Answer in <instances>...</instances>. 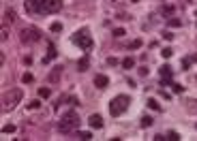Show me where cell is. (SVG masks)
<instances>
[{
	"instance_id": "277c9868",
	"label": "cell",
	"mask_w": 197,
	"mask_h": 141,
	"mask_svg": "<svg viewBox=\"0 0 197 141\" xmlns=\"http://www.w3.org/2000/svg\"><path fill=\"white\" fill-rule=\"evenodd\" d=\"M21 96H24V92H21L19 88H13V90H9V92H5V94H2V109H13V107L21 101Z\"/></svg>"
},
{
	"instance_id": "4fadbf2b",
	"label": "cell",
	"mask_w": 197,
	"mask_h": 141,
	"mask_svg": "<svg viewBox=\"0 0 197 141\" xmlns=\"http://www.w3.org/2000/svg\"><path fill=\"white\" fill-rule=\"evenodd\" d=\"M167 24H169L171 28H180V26H182V21H180L178 17H169V19H167Z\"/></svg>"
},
{
	"instance_id": "ffe728a7",
	"label": "cell",
	"mask_w": 197,
	"mask_h": 141,
	"mask_svg": "<svg viewBox=\"0 0 197 141\" xmlns=\"http://www.w3.org/2000/svg\"><path fill=\"white\" fill-rule=\"evenodd\" d=\"M39 96H41V99H47V96H49V88H39Z\"/></svg>"
},
{
	"instance_id": "e0dca14e",
	"label": "cell",
	"mask_w": 197,
	"mask_h": 141,
	"mask_svg": "<svg viewBox=\"0 0 197 141\" xmlns=\"http://www.w3.org/2000/svg\"><path fill=\"white\" fill-rule=\"evenodd\" d=\"M141 126H144V128L152 126V118H150V115H144V118H141Z\"/></svg>"
},
{
	"instance_id": "4316f807",
	"label": "cell",
	"mask_w": 197,
	"mask_h": 141,
	"mask_svg": "<svg viewBox=\"0 0 197 141\" xmlns=\"http://www.w3.org/2000/svg\"><path fill=\"white\" fill-rule=\"evenodd\" d=\"M41 107V103L39 101H32V103H28V109H39Z\"/></svg>"
},
{
	"instance_id": "3957f363",
	"label": "cell",
	"mask_w": 197,
	"mask_h": 141,
	"mask_svg": "<svg viewBox=\"0 0 197 141\" xmlns=\"http://www.w3.org/2000/svg\"><path fill=\"white\" fill-rule=\"evenodd\" d=\"M129 105H131V99L127 96V94H118V96H114L111 103H109V113H111V118L122 115V113L129 109Z\"/></svg>"
},
{
	"instance_id": "7402d4cb",
	"label": "cell",
	"mask_w": 197,
	"mask_h": 141,
	"mask_svg": "<svg viewBox=\"0 0 197 141\" xmlns=\"http://www.w3.org/2000/svg\"><path fill=\"white\" fill-rule=\"evenodd\" d=\"M77 139H84V141H88V139H92V135H90V133H79V130H77Z\"/></svg>"
},
{
	"instance_id": "484cf974",
	"label": "cell",
	"mask_w": 197,
	"mask_h": 141,
	"mask_svg": "<svg viewBox=\"0 0 197 141\" xmlns=\"http://www.w3.org/2000/svg\"><path fill=\"white\" fill-rule=\"evenodd\" d=\"M129 47H131V49H139V47H141V41L137 39V41H133V43H131Z\"/></svg>"
},
{
	"instance_id": "8992f818",
	"label": "cell",
	"mask_w": 197,
	"mask_h": 141,
	"mask_svg": "<svg viewBox=\"0 0 197 141\" xmlns=\"http://www.w3.org/2000/svg\"><path fill=\"white\" fill-rule=\"evenodd\" d=\"M19 39H21V43H37V41H41V30H37L32 26H26V28H21Z\"/></svg>"
},
{
	"instance_id": "5b68a950",
	"label": "cell",
	"mask_w": 197,
	"mask_h": 141,
	"mask_svg": "<svg viewBox=\"0 0 197 141\" xmlns=\"http://www.w3.org/2000/svg\"><path fill=\"white\" fill-rule=\"evenodd\" d=\"M73 43H75V45H79L86 54H88V52L92 49V47H94L92 36L88 34V30H86V28H84V30H79V32H75V36H73Z\"/></svg>"
},
{
	"instance_id": "cb8c5ba5",
	"label": "cell",
	"mask_w": 197,
	"mask_h": 141,
	"mask_svg": "<svg viewBox=\"0 0 197 141\" xmlns=\"http://www.w3.org/2000/svg\"><path fill=\"white\" fill-rule=\"evenodd\" d=\"M5 19H7V21H13V19H15V13H13V11H5Z\"/></svg>"
},
{
	"instance_id": "d6a6232c",
	"label": "cell",
	"mask_w": 197,
	"mask_h": 141,
	"mask_svg": "<svg viewBox=\"0 0 197 141\" xmlns=\"http://www.w3.org/2000/svg\"><path fill=\"white\" fill-rule=\"evenodd\" d=\"M139 75H141V77H146V75H148V68H146V66H144V68H139Z\"/></svg>"
},
{
	"instance_id": "d590c367",
	"label": "cell",
	"mask_w": 197,
	"mask_h": 141,
	"mask_svg": "<svg viewBox=\"0 0 197 141\" xmlns=\"http://www.w3.org/2000/svg\"><path fill=\"white\" fill-rule=\"evenodd\" d=\"M195 17H197V13H195ZM195 24H197V19H195Z\"/></svg>"
},
{
	"instance_id": "8fae6325",
	"label": "cell",
	"mask_w": 197,
	"mask_h": 141,
	"mask_svg": "<svg viewBox=\"0 0 197 141\" xmlns=\"http://www.w3.org/2000/svg\"><path fill=\"white\" fill-rule=\"evenodd\" d=\"M60 75H62V66H56V68L52 70V75H49V81H58Z\"/></svg>"
},
{
	"instance_id": "30bf717a",
	"label": "cell",
	"mask_w": 197,
	"mask_h": 141,
	"mask_svg": "<svg viewBox=\"0 0 197 141\" xmlns=\"http://www.w3.org/2000/svg\"><path fill=\"white\" fill-rule=\"evenodd\" d=\"M161 77L171 79V77H174V68H171L169 64H163V66H161Z\"/></svg>"
},
{
	"instance_id": "2e32d148",
	"label": "cell",
	"mask_w": 197,
	"mask_h": 141,
	"mask_svg": "<svg viewBox=\"0 0 197 141\" xmlns=\"http://www.w3.org/2000/svg\"><path fill=\"white\" fill-rule=\"evenodd\" d=\"M165 139H167V141H178V139H180V135H178V133H176V130H169V133H167V137H165Z\"/></svg>"
},
{
	"instance_id": "9a60e30c",
	"label": "cell",
	"mask_w": 197,
	"mask_h": 141,
	"mask_svg": "<svg viewBox=\"0 0 197 141\" xmlns=\"http://www.w3.org/2000/svg\"><path fill=\"white\" fill-rule=\"evenodd\" d=\"M88 64H90V62H88V58H82V60L77 62V70H86V68H88Z\"/></svg>"
},
{
	"instance_id": "ac0fdd59",
	"label": "cell",
	"mask_w": 197,
	"mask_h": 141,
	"mask_svg": "<svg viewBox=\"0 0 197 141\" xmlns=\"http://www.w3.org/2000/svg\"><path fill=\"white\" fill-rule=\"evenodd\" d=\"M161 56H163V58H171V56H174V49H171V47H163Z\"/></svg>"
},
{
	"instance_id": "d6986e66",
	"label": "cell",
	"mask_w": 197,
	"mask_h": 141,
	"mask_svg": "<svg viewBox=\"0 0 197 141\" xmlns=\"http://www.w3.org/2000/svg\"><path fill=\"white\" fill-rule=\"evenodd\" d=\"M52 32H62V24H60V21H54V24H52Z\"/></svg>"
},
{
	"instance_id": "7a4b0ae2",
	"label": "cell",
	"mask_w": 197,
	"mask_h": 141,
	"mask_svg": "<svg viewBox=\"0 0 197 141\" xmlns=\"http://www.w3.org/2000/svg\"><path fill=\"white\" fill-rule=\"evenodd\" d=\"M79 115L75 113V111H66L62 118H60V122H58V130L62 133V135H71V133H77V128H79Z\"/></svg>"
},
{
	"instance_id": "44dd1931",
	"label": "cell",
	"mask_w": 197,
	"mask_h": 141,
	"mask_svg": "<svg viewBox=\"0 0 197 141\" xmlns=\"http://www.w3.org/2000/svg\"><path fill=\"white\" fill-rule=\"evenodd\" d=\"M2 133H5V135H9V133H15V126H13V124H7V126H2Z\"/></svg>"
},
{
	"instance_id": "83f0119b",
	"label": "cell",
	"mask_w": 197,
	"mask_h": 141,
	"mask_svg": "<svg viewBox=\"0 0 197 141\" xmlns=\"http://www.w3.org/2000/svg\"><path fill=\"white\" fill-rule=\"evenodd\" d=\"M171 13H174V7H165L163 9V15H171Z\"/></svg>"
},
{
	"instance_id": "52a82bcc",
	"label": "cell",
	"mask_w": 197,
	"mask_h": 141,
	"mask_svg": "<svg viewBox=\"0 0 197 141\" xmlns=\"http://www.w3.org/2000/svg\"><path fill=\"white\" fill-rule=\"evenodd\" d=\"M56 54H58V52H56V45H54V43H47V56L43 58V62L47 64L49 60H54V58H56Z\"/></svg>"
},
{
	"instance_id": "f1b7e54d",
	"label": "cell",
	"mask_w": 197,
	"mask_h": 141,
	"mask_svg": "<svg viewBox=\"0 0 197 141\" xmlns=\"http://www.w3.org/2000/svg\"><path fill=\"white\" fill-rule=\"evenodd\" d=\"M163 39H167V41H171V39H174V34H171L169 30H165V32H163Z\"/></svg>"
},
{
	"instance_id": "836d02e7",
	"label": "cell",
	"mask_w": 197,
	"mask_h": 141,
	"mask_svg": "<svg viewBox=\"0 0 197 141\" xmlns=\"http://www.w3.org/2000/svg\"><path fill=\"white\" fill-rule=\"evenodd\" d=\"M189 60H191V62H197V54H193V56H191Z\"/></svg>"
},
{
	"instance_id": "ba28073f",
	"label": "cell",
	"mask_w": 197,
	"mask_h": 141,
	"mask_svg": "<svg viewBox=\"0 0 197 141\" xmlns=\"http://www.w3.org/2000/svg\"><path fill=\"white\" fill-rule=\"evenodd\" d=\"M88 122H90V126H92V128H101V126H103V118L98 115V113H92Z\"/></svg>"
},
{
	"instance_id": "7c38bea8",
	"label": "cell",
	"mask_w": 197,
	"mask_h": 141,
	"mask_svg": "<svg viewBox=\"0 0 197 141\" xmlns=\"http://www.w3.org/2000/svg\"><path fill=\"white\" fill-rule=\"evenodd\" d=\"M148 107H150L152 111H161V105H159L157 99H148Z\"/></svg>"
},
{
	"instance_id": "6da1fadb",
	"label": "cell",
	"mask_w": 197,
	"mask_h": 141,
	"mask_svg": "<svg viewBox=\"0 0 197 141\" xmlns=\"http://www.w3.org/2000/svg\"><path fill=\"white\" fill-rule=\"evenodd\" d=\"M28 9L39 15L58 13L62 9V0H28Z\"/></svg>"
},
{
	"instance_id": "4dcf8cb0",
	"label": "cell",
	"mask_w": 197,
	"mask_h": 141,
	"mask_svg": "<svg viewBox=\"0 0 197 141\" xmlns=\"http://www.w3.org/2000/svg\"><path fill=\"white\" fill-rule=\"evenodd\" d=\"M0 39H2V41H7V39H9V32H7V28L2 30V34H0Z\"/></svg>"
},
{
	"instance_id": "f546056e",
	"label": "cell",
	"mask_w": 197,
	"mask_h": 141,
	"mask_svg": "<svg viewBox=\"0 0 197 141\" xmlns=\"http://www.w3.org/2000/svg\"><path fill=\"white\" fill-rule=\"evenodd\" d=\"M171 86H174V92H176V94H178V92H182V90H184V88H182V86H178V83H171Z\"/></svg>"
},
{
	"instance_id": "603a6c76",
	"label": "cell",
	"mask_w": 197,
	"mask_h": 141,
	"mask_svg": "<svg viewBox=\"0 0 197 141\" xmlns=\"http://www.w3.org/2000/svg\"><path fill=\"white\" fill-rule=\"evenodd\" d=\"M124 34H127V32H124V28H116V30H114V36H116V39L124 36Z\"/></svg>"
},
{
	"instance_id": "9c48e42d",
	"label": "cell",
	"mask_w": 197,
	"mask_h": 141,
	"mask_svg": "<svg viewBox=\"0 0 197 141\" xmlns=\"http://www.w3.org/2000/svg\"><path fill=\"white\" fill-rule=\"evenodd\" d=\"M94 86H96V88H107V86H109L107 75H96V77H94Z\"/></svg>"
},
{
	"instance_id": "5bb4252c",
	"label": "cell",
	"mask_w": 197,
	"mask_h": 141,
	"mask_svg": "<svg viewBox=\"0 0 197 141\" xmlns=\"http://www.w3.org/2000/svg\"><path fill=\"white\" fill-rule=\"evenodd\" d=\"M122 66L129 70V68H133V66H135V60H133V58H124V60H122Z\"/></svg>"
},
{
	"instance_id": "e575fe53",
	"label": "cell",
	"mask_w": 197,
	"mask_h": 141,
	"mask_svg": "<svg viewBox=\"0 0 197 141\" xmlns=\"http://www.w3.org/2000/svg\"><path fill=\"white\" fill-rule=\"evenodd\" d=\"M131 2H139V0H131Z\"/></svg>"
},
{
	"instance_id": "d4e9b609",
	"label": "cell",
	"mask_w": 197,
	"mask_h": 141,
	"mask_svg": "<svg viewBox=\"0 0 197 141\" xmlns=\"http://www.w3.org/2000/svg\"><path fill=\"white\" fill-rule=\"evenodd\" d=\"M21 81H24V83H30V81H32V75H30V73H24V75H21Z\"/></svg>"
},
{
	"instance_id": "1f68e13d",
	"label": "cell",
	"mask_w": 197,
	"mask_h": 141,
	"mask_svg": "<svg viewBox=\"0 0 197 141\" xmlns=\"http://www.w3.org/2000/svg\"><path fill=\"white\" fill-rule=\"evenodd\" d=\"M189 66H191V60H182V68H184V70H186V68H189Z\"/></svg>"
}]
</instances>
